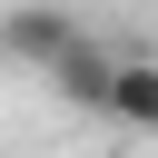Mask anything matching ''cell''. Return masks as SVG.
<instances>
[{
	"label": "cell",
	"instance_id": "6da1fadb",
	"mask_svg": "<svg viewBox=\"0 0 158 158\" xmlns=\"http://www.w3.org/2000/svg\"><path fill=\"white\" fill-rule=\"evenodd\" d=\"M0 40H10V59H20V69H40V79H49V69H59V59H69V49L89 40V30H79L69 10H49V0H20Z\"/></svg>",
	"mask_w": 158,
	"mask_h": 158
},
{
	"label": "cell",
	"instance_id": "7a4b0ae2",
	"mask_svg": "<svg viewBox=\"0 0 158 158\" xmlns=\"http://www.w3.org/2000/svg\"><path fill=\"white\" fill-rule=\"evenodd\" d=\"M109 79H118V49H99V40H79V49L49 69V89L79 99V109H99V118H109Z\"/></svg>",
	"mask_w": 158,
	"mask_h": 158
},
{
	"label": "cell",
	"instance_id": "3957f363",
	"mask_svg": "<svg viewBox=\"0 0 158 158\" xmlns=\"http://www.w3.org/2000/svg\"><path fill=\"white\" fill-rule=\"evenodd\" d=\"M109 118L118 128H158V59H118V79H109Z\"/></svg>",
	"mask_w": 158,
	"mask_h": 158
}]
</instances>
